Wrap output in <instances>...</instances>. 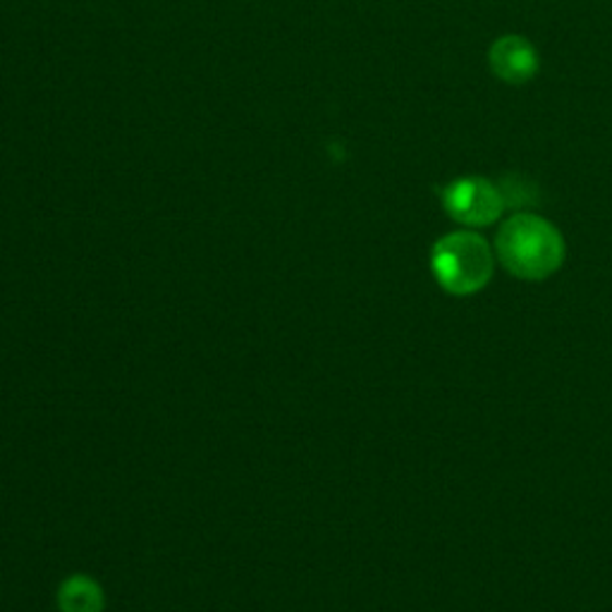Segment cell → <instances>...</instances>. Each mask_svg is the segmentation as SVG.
I'll return each mask as SVG.
<instances>
[{"instance_id":"obj_1","label":"cell","mask_w":612,"mask_h":612,"mask_svg":"<svg viewBox=\"0 0 612 612\" xmlns=\"http://www.w3.org/2000/svg\"><path fill=\"white\" fill-rule=\"evenodd\" d=\"M501 264L521 280H545L565 261V240L555 225L536 214H515L495 237Z\"/></svg>"},{"instance_id":"obj_2","label":"cell","mask_w":612,"mask_h":612,"mask_svg":"<svg viewBox=\"0 0 612 612\" xmlns=\"http://www.w3.org/2000/svg\"><path fill=\"white\" fill-rule=\"evenodd\" d=\"M495 256L481 235L459 230L433 244L431 271L445 292L467 297L483 290L493 278Z\"/></svg>"},{"instance_id":"obj_3","label":"cell","mask_w":612,"mask_h":612,"mask_svg":"<svg viewBox=\"0 0 612 612\" xmlns=\"http://www.w3.org/2000/svg\"><path fill=\"white\" fill-rule=\"evenodd\" d=\"M441 196L447 216L467 228H485L505 211L501 190L485 178H461L449 182Z\"/></svg>"},{"instance_id":"obj_4","label":"cell","mask_w":612,"mask_h":612,"mask_svg":"<svg viewBox=\"0 0 612 612\" xmlns=\"http://www.w3.org/2000/svg\"><path fill=\"white\" fill-rule=\"evenodd\" d=\"M491 70L507 84H524L539 72V56L524 36H503L491 46Z\"/></svg>"},{"instance_id":"obj_5","label":"cell","mask_w":612,"mask_h":612,"mask_svg":"<svg viewBox=\"0 0 612 612\" xmlns=\"http://www.w3.org/2000/svg\"><path fill=\"white\" fill-rule=\"evenodd\" d=\"M60 608L62 612H101V589L96 581L86 577H72L60 589Z\"/></svg>"},{"instance_id":"obj_6","label":"cell","mask_w":612,"mask_h":612,"mask_svg":"<svg viewBox=\"0 0 612 612\" xmlns=\"http://www.w3.org/2000/svg\"><path fill=\"white\" fill-rule=\"evenodd\" d=\"M497 190L505 202V208H527L539 204V187L533 180L524 178V175H505V178L497 182Z\"/></svg>"}]
</instances>
